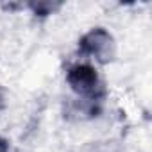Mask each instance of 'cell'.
<instances>
[{
  "label": "cell",
  "mask_w": 152,
  "mask_h": 152,
  "mask_svg": "<svg viewBox=\"0 0 152 152\" xmlns=\"http://www.w3.org/2000/svg\"><path fill=\"white\" fill-rule=\"evenodd\" d=\"M66 81H68L70 88L79 95V99H84V100L95 102L99 99V95L104 93L97 70L86 63L73 64L66 73Z\"/></svg>",
  "instance_id": "cell-1"
},
{
  "label": "cell",
  "mask_w": 152,
  "mask_h": 152,
  "mask_svg": "<svg viewBox=\"0 0 152 152\" xmlns=\"http://www.w3.org/2000/svg\"><path fill=\"white\" fill-rule=\"evenodd\" d=\"M79 50L104 64V63L113 61V57H115V39L106 29L97 27L81 38Z\"/></svg>",
  "instance_id": "cell-2"
},
{
  "label": "cell",
  "mask_w": 152,
  "mask_h": 152,
  "mask_svg": "<svg viewBox=\"0 0 152 152\" xmlns=\"http://www.w3.org/2000/svg\"><path fill=\"white\" fill-rule=\"evenodd\" d=\"M0 152H7V141L0 136Z\"/></svg>",
  "instance_id": "cell-3"
},
{
  "label": "cell",
  "mask_w": 152,
  "mask_h": 152,
  "mask_svg": "<svg viewBox=\"0 0 152 152\" xmlns=\"http://www.w3.org/2000/svg\"><path fill=\"white\" fill-rule=\"evenodd\" d=\"M4 106H6V97H4L2 88H0V109H4Z\"/></svg>",
  "instance_id": "cell-4"
}]
</instances>
